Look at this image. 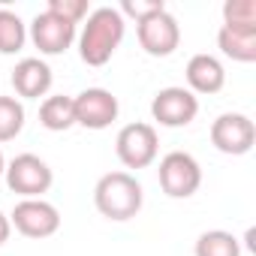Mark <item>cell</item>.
<instances>
[{
  "mask_svg": "<svg viewBox=\"0 0 256 256\" xmlns=\"http://www.w3.org/2000/svg\"><path fill=\"white\" fill-rule=\"evenodd\" d=\"M126 34V18L118 12V6H100L88 16V24L78 36V54L88 66H102L118 52L120 40Z\"/></svg>",
  "mask_w": 256,
  "mask_h": 256,
  "instance_id": "1",
  "label": "cell"
},
{
  "mask_svg": "<svg viewBox=\"0 0 256 256\" xmlns=\"http://www.w3.org/2000/svg\"><path fill=\"white\" fill-rule=\"evenodd\" d=\"M142 202H145L142 184L130 172H108L94 187V205H96V211L102 217H108V220H118V223L133 220L142 211Z\"/></svg>",
  "mask_w": 256,
  "mask_h": 256,
  "instance_id": "2",
  "label": "cell"
},
{
  "mask_svg": "<svg viewBox=\"0 0 256 256\" xmlns=\"http://www.w3.org/2000/svg\"><path fill=\"white\" fill-rule=\"evenodd\" d=\"M114 151L126 169H148L160 151L157 130L151 124H142V120L126 124V126H120V133L114 139Z\"/></svg>",
  "mask_w": 256,
  "mask_h": 256,
  "instance_id": "3",
  "label": "cell"
},
{
  "mask_svg": "<svg viewBox=\"0 0 256 256\" xmlns=\"http://www.w3.org/2000/svg\"><path fill=\"white\" fill-rule=\"evenodd\" d=\"M157 175H160L163 193L172 196V199H190L202 184V166L187 151H169L160 160Z\"/></svg>",
  "mask_w": 256,
  "mask_h": 256,
  "instance_id": "4",
  "label": "cell"
},
{
  "mask_svg": "<svg viewBox=\"0 0 256 256\" xmlns=\"http://www.w3.org/2000/svg\"><path fill=\"white\" fill-rule=\"evenodd\" d=\"M6 184L12 193L24 196V199H42V193L52 190L54 175L48 169V163L36 154H18L10 166H6Z\"/></svg>",
  "mask_w": 256,
  "mask_h": 256,
  "instance_id": "5",
  "label": "cell"
},
{
  "mask_svg": "<svg viewBox=\"0 0 256 256\" xmlns=\"http://www.w3.org/2000/svg\"><path fill=\"white\" fill-rule=\"evenodd\" d=\"M253 142H256V124L241 112H226L211 124V145L220 154L241 157L253 148Z\"/></svg>",
  "mask_w": 256,
  "mask_h": 256,
  "instance_id": "6",
  "label": "cell"
},
{
  "mask_svg": "<svg viewBox=\"0 0 256 256\" xmlns=\"http://www.w3.org/2000/svg\"><path fill=\"white\" fill-rule=\"evenodd\" d=\"M10 223L24 238H48L60 229V211L46 199H22L12 208Z\"/></svg>",
  "mask_w": 256,
  "mask_h": 256,
  "instance_id": "7",
  "label": "cell"
},
{
  "mask_svg": "<svg viewBox=\"0 0 256 256\" xmlns=\"http://www.w3.org/2000/svg\"><path fill=\"white\" fill-rule=\"evenodd\" d=\"M151 114L160 126H187L199 114V100L187 88H163L151 102Z\"/></svg>",
  "mask_w": 256,
  "mask_h": 256,
  "instance_id": "8",
  "label": "cell"
},
{
  "mask_svg": "<svg viewBox=\"0 0 256 256\" xmlns=\"http://www.w3.org/2000/svg\"><path fill=\"white\" fill-rule=\"evenodd\" d=\"M139 34V46L151 54V58H169L178 46H181V24L172 12H157L145 22H139L136 28Z\"/></svg>",
  "mask_w": 256,
  "mask_h": 256,
  "instance_id": "9",
  "label": "cell"
},
{
  "mask_svg": "<svg viewBox=\"0 0 256 256\" xmlns=\"http://www.w3.org/2000/svg\"><path fill=\"white\" fill-rule=\"evenodd\" d=\"M76 102V124L88 126V130H106L112 126V120H118V96L106 88H88L78 96H72Z\"/></svg>",
  "mask_w": 256,
  "mask_h": 256,
  "instance_id": "10",
  "label": "cell"
},
{
  "mask_svg": "<svg viewBox=\"0 0 256 256\" xmlns=\"http://www.w3.org/2000/svg\"><path fill=\"white\" fill-rule=\"evenodd\" d=\"M30 40L42 54H64L76 42V24L42 10V12H36V18L30 24Z\"/></svg>",
  "mask_w": 256,
  "mask_h": 256,
  "instance_id": "11",
  "label": "cell"
},
{
  "mask_svg": "<svg viewBox=\"0 0 256 256\" xmlns=\"http://www.w3.org/2000/svg\"><path fill=\"white\" fill-rule=\"evenodd\" d=\"M52 82H54L52 66H48L46 60H40V58H24V60H18L16 70H12V88H16V94L24 96V100H40V96H46V94L52 90Z\"/></svg>",
  "mask_w": 256,
  "mask_h": 256,
  "instance_id": "12",
  "label": "cell"
},
{
  "mask_svg": "<svg viewBox=\"0 0 256 256\" xmlns=\"http://www.w3.org/2000/svg\"><path fill=\"white\" fill-rule=\"evenodd\" d=\"M187 84L190 94H217L226 84V70L214 54H193L187 64Z\"/></svg>",
  "mask_w": 256,
  "mask_h": 256,
  "instance_id": "13",
  "label": "cell"
},
{
  "mask_svg": "<svg viewBox=\"0 0 256 256\" xmlns=\"http://www.w3.org/2000/svg\"><path fill=\"white\" fill-rule=\"evenodd\" d=\"M217 48L238 60V64H253L256 60V28H229L223 24L217 34Z\"/></svg>",
  "mask_w": 256,
  "mask_h": 256,
  "instance_id": "14",
  "label": "cell"
},
{
  "mask_svg": "<svg viewBox=\"0 0 256 256\" xmlns=\"http://www.w3.org/2000/svg\"><path fill=\"white\" fill-rule=\"evenodd\" d=\"M40 124L52 133H64L70 126H76V102H72V96H64V94L46 96L42 106H40Z\"/></svg>",
  "mask_w": 256,
  "mask_h": 256,
  "instance_id": "15",
  "label": "cell"
},
{
  "mask_svg": "<svg viewBox=\"0 0 256 256\" xmlns=\"http://www.w3.org/2000/svg\"><path fill=\"white\" fill-rule=\"evenodd\" d=\"M196 256H241V244L232 232L211 229L196 238Z\"/></svg>",
  "mask_w": 256,
  "mask_h": 256,
  "instance_id": "16",
  "label": "cell"
},
{
  "mask_svg": "<svg viewBox=\"0 0 256 256\" xmlns=\"http://www.w3.org/2000/svg\"><path fill=\"white\" fill-rule=\"evenodd\" d=\"M24 40H28V30H24V22L10 12V10H0V54H16L24 48Z\"/></svg>",
  "mask_w": 256,
  "mask_h": 256,
  "instance_id": "17",
  "label": "cell"
},
{
  "mask_svg": "<svg viewBox=\"0 0 256 256\" xmlns=\"http://www.w3.org/2000/svg\"><path fill=\"white\" fill-rule=\"evenodd\" d=\"M24 130V106L16 96H0V142H12Z\"/></svg>",
  "mask_w": 256,
  "mask_h": 256,
  "instance_id": "18",
  "label": "cell"
},
{
  "mask_svg": "<svg viewBox=\"0 0 256 256\" xmlns=\"http://www.w3.org/2000/svg\"><path fill=\"white\" fill-rule=\"evenodd\" d=\"M223 24L229 28H256V0H226Z\"/></svg>",
  "mask_w": 256,
  "mask_h": 256,
  "instance_id": "19",
  "label": "cell"
},
{
  "mask_svg": "<svg viewBox=\"0 0 256 256\" xmlns=\"http://www.w3.org/2000/svg\"><path fill=\"white\" fill-rule=\"evenodd\" d=\"M46 10L54 12V16H60V18H66V22H72V24H78V22H84L90 16L88 0H48Z\"/></svg>",
  "mask_w": 256,
  "mask_h": 256,
  "instance_id": "20",
  "label": "cell"
},
{
  "mask_svg": "<svg viewBox=\"0 0 256 256\" xmlns=\"http://www.w3.org/2000/svg\"><path fill=\"white\" fill-rule=\"evenodd\" d=\"M166 10V4L163 0H124V4L118 6V12L126 18H136V24L139 22H145V18H151V16H157V12H163Z\"/></svg>",
  "mask_w": 256,
  "mask_h": 256,
  "instance_id": "21",
  "label": "cell"
},
{
  "mask_svg": "<svg viewBox=\"0 0 256 256\" xmlns=\"http://www.w3.org/2000/svg\"><path fill=\"white\" fill-rule=\"evenodd\" d=\"M10 232H12V223H10V217H6V214H0V247H4V244L10 241Z\"/></svg>",
  "mask_w": 256,
  "mask_h": 256,
  "instance_id": "22",
  "label": "cell"
},
{
  "mask_svg": "<svg viewBox=\"0 0 256 256\" xmlns=\"http://www.w3.org/2000/svg\"><path fill=\"white\" fill-rule=\"evenodd\" d=\"M6 172V160H4V151H0V175Z\"/></svg>",
  "mask_w": 256,
  "mask_h": 256,
  "instance_id": "23",
  "label": "cell"
}]
</instances>
